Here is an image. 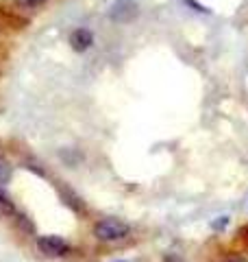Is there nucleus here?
I'll list each match as a JSON object with an SVG mask.
<instances>
[{
    "label": "nucleus",
    "instance_id": "obj_1",
    "mask_svg": "<svg viewBox=\"0 0 248 262\" xmlns=\"http://www.w3.org/2000/svg\"><path fill=\"white\" fill-rule=\"evenodd\" d=\"M129 234H131V225L122 219H113V216L101 219L94 225V236L101 243H118L127 238Z\"/></svg>",
    "mask_w": 248,
    "mask_h": 262
},
{
    "label": "nucleus",
    "instance_id": "obj_2",
    "mask_svg": "<svg viewBox=\"0 0 248 262\" xmlns=\"http://www.w3.org/2000/svg\"><path fill=\"white\" fill-rule=\"evenodd\" d=\"M37 249L48 258H61V256H68L70 253V243L61 238V236L46 234V236H39L37 238Z\"/></svg>",
    "mask_w": 248,
    "mask_h": 262
},
{
    "label": "nucleus",
    "instance_id": "obj_3",
    "mask_svg": "<svg viewBox=\"0 0 248 262\" xmlns=\"http://www.w3.org/2000/svg\"><path fill=\"white\" fill-rule=\"evenodd\" d=\"M92 44H94V35H92V31H89V29H77V31H72V35H70L72 51L85 53L87 48H92Z\"/></svg>",
    "mask_w": 248,
    "mask_h": 262
},
{
    "label": "nucleus",
    "instance_id": "obj_4",
    "mask_svg": "<svg viewBox=\"0 0 248 262\" xmlns=\"http://www.w3.org/2000/svg\"><path fill=\"white\" fill-rule=\"evenodd\" d=\"M57 190H59L61 199H63L65 203H68V206H70L74 212H83V210H85V206H83V201H81V196H79V194H74L68 186L59 184V186H57Z\"/></svg>",
    "mask_w": 248,
    "mask_h": 262
},
{
    "label": "nucleus",
    "instance_id": "obj_5",
    "mask_svg": "<svg viewBox=\"0 0 248 262\" xmlns=\"http://www.w3.org/2000/svg\"><path fill=\"white\" fill-rule=\"evenodd\" d=\"M0 214H3V216H9V219H13V216L20 214L18 208H15V203H13V199H11V196L7 194L5 190H0Z\"/></svg>",
    "mask_w": 248,
    "mask_h": 262
},
{
    "label": "nucleus",
    "instance_id": "obj_6",
    "mask_svg": "<svg viewBox=\"0 0 248 262\" xmlns=\"http://www.w3.org/2000/svg\"><path fill=\"white\" fill-rule=\"evenodd\" d=\"M11 177H13V164L0 155V190H5V188L9 186Z\"/></svg>",
    "mask_w": 248,
    "mask_h": 262
},
{
    "label": "nucleus",
    "instance_id": "obj_7",
    "mask_svg": "<svg viewBox=\"0 0 248 262\" xmlns=\"http://www.w3.org/2000/svg\"><path fill=\"white\" fill-rule=\"evenodd\" d=\"M27 168H31V170H35L37 175H46V170L44 168H39V164H35V162H31V160H27Z\"/></svg>",
    "mask_w": 248,
    "mask_h": 262
},
{
    "label": "nucleus",
    "instance_id": "obj_8",
    "mask_svg": "<svg viewBox=\"0 0 248 262\" xmlns=\"http://www.w3.org/2000/svg\"><path fill=\"white\" fill-rule=\"evenodd\" d=\"M20 5H24V7H37V5H41V3H46V0H18Z\"/></svg>",
    "mask_w": 248,
    "mask_h": 262
},
{
    "label": "nucleus",
    "instance_id": "obj_9",
    "mask_svg": "<svg viewBox=\"0 0 248 262\" xmlns=\"http://www.w3.org/2000/svg\"><path fill=\"white\" fill-rule=\"evenodd\" d=\"M227 223H229V219H227V216H222L220 221H216V223H213V229H220V227H225Z\"/></svg>",
    "mask_w": 248,
    "mask_h": 262
},
{
    "label": "nucleus",
    "instance_id": "obj_10",
    "mask_svg": "<svg viewBox=\"0 0 248 262\" xmlns=\"http://www.w3.org/2000/svg\"><path fill=\"white\" fill-rule=\"evenodd\" d=\"M225 262H246L244 258H229V260H225Z\"/></svg>",
    "mask_w": 248,
    "mask_h": 262
}]
</instances>
